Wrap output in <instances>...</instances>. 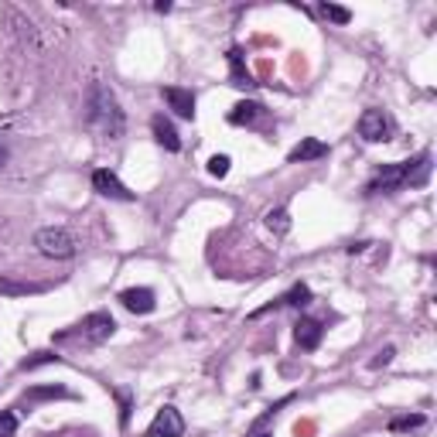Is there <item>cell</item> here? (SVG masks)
<instances>
[{
  "mask_svg": "<svg viewBox=\"0 0 437 437\" xmlns=\"http://www.w3.org/2000/svg\"><path fill=\"white\" fill-rule=\"evenodd\" d=\"M89 126H93L99 137H109V141H116V137H124V109L116 103V96L109 93L103 82H93V89H89Z\"/></svg>",
  "mask_w": 437,
  "mask_h": 437,
  "instance_id": "6da1fadb",
  "label": "cell"
},
{
  "mask_svg": "<svg viewBox=\"0 0 437 437\" xmlns=\"http://www.w3.org/2000/svg\"><path fill=\"white\" fill-rule=\"evenodd\" d=\"M113 331H116L113 314L93 311V314H86V318L79 321L76 331H62V335H59V342H62V338H72V335H82L89 345H99V342H106V338H113Z\"/></svg>",
  "mask_w": 437,
  "mask_h": 437,
  "instance_id": "7a4b0ae2",
  "label": "cell"
},
{
  "mask_svg": "<svg viewBox=\"0 0 437 437\" xmlns=\"http://www.w3.org/2000/svg\"><path fill=\"white\" fill-rule=\"evenodd\" d=\"M34 243H38V250L45 253V256H51V260H69V256L76 253V239L65 233V229H59V226L38 229Z\"/></svg>",
  "mask_w": 437,
  "mask_h": 437,
  "instance_id": "3957f363",
  "label": "cell"
},
{
  "mask_svg": "<svg viewBox=\"0 0 437 437\" xmlns=\"http://www.w3.org/2000/svg\"><path fill=\"white\" fill-rule=\"evenodd\" d=\"M393 134V120L383 113V109H366L359 116V137L369 144H379V141H390Z\"/></svg>",
  "mask_w": 437,
  "mask_h": 437,
  "instance_id": "277c9868",
  "label": "cell"
},
{
  "mask_svg": "<svg viewBox=\"0 0 437 437\" xmlns=\"http://www.w3.org/2000/svg\"><path fill=\"white\" fill-rule=\"evenodd\" d=\"M185 434V421L174 406H161L154 413V421L147 427V437H181Z\"/></svg>",
  "mask_w": 437,
  "mask_h": 437,
  "instance_id": "5b68a950",
  "label": "cell"
},
{
  "mask_svg": "<svg viewBox=\"0 0 437 437\" xmlns=\"http://www.w3.org/2000/svg\"><path fill=\"white\" fill-rule=\"evenodd\" d=\"M406 178H403V164H383L379 171L373 174V181L366 185V195H379V191H396L403 188Z\"/></svg>",
  "mask_w": 437,
  "mask_h": 437,
  "instance_id": "8992f818",
  "label": "cell"
},
{
  "mask_svg": "<svg viewBox=\"0 0 437 437\" xmlns=\"http://www.w3.org/2000/svg\"><path fill=\"white\" fill-rule=\"evenodd\" d=\"M93 188L99 195H106V199H116V202H134V191H130L113 171H106V168H99V171L93 174Z\"/></svg>",
  "mask_w": 437,
  "mask_h": 437,
  "instance_id": "52a82bcc",
  "label": "cell"
},
{
  "mask_svg": "<svg viewBox=\"0 0 437 437\" xmlns=\"http://www.w3.org/2000/svg\"><path fill=\"white\" fill-rule=\"evenodd\" d=\"M120 304H124L126 311H134V314H151L157 308V297H154L151 287H130V291L120 294Z\"/></svg>",
  "mask_w": 437,
  "mask_h": 437,
  "instance_id": "ba28073f",
  "label": "cell"
},
{
  "mask_svg": "<svg viewBox=\"0 0 437 437\" xmlns=\"http://www.w3.org/2000/svg\"><path fill=\"white\" fill-rule=\"evenodd\" d=\"M321 335H325V328L318 325L314 318H301L294 325V342H297V348H304V352H314V348L321 345Z\"/></svg>",
  "mask_w": 437,
  "mask_h": 437,
  "instance_id": "9c48e42d",
  "label": "cell"
},
{
  "mask_svg": "<svg viewBox=\"0 0 437 437\" xmlns=\"http://www.w3.org/2000/svg\"><path fill=\"white\" fill-rule=\"evenodd\" d=\"M151 130H154V141L164 147V151H171V154H178L181 151V141H178V130H174V124L164 116V113H157L154 120H151Z\"/></svg>",
  "mask_w": 437,
  "mask_h": 437,
  "instance_id": "30bf717a",
  "label": "cell"
},
{
  "mask_svg": "<svg viewBox=\"0 0 437 437\" xmlns=\"http://www.w3.org/2000/svg\"><path fill=\"white\" fill-rule=\"evenodd\" d=\"M164 99H168V106H171L181 120H195V96H191V89L168 86V89H164Z\"/></svg>",
  "mask_w": 437,
  "mask_h": 437,
  "instance_id": "8fae6325",
  "label": "cell"
},
{
  "mask_svg": "<svg viewBox=\"0 0 437 437\" xmlns=\"http://www.w3.org/2000/svg\"><path fill=\"white\" fill-rule=\"evenodd\" d=\"M311 301V287L308 283H294L291 291L283 297H277L273 304H266V308H260V311H253V318H260V314H266V311H273V308H283V304H291V308H304Z\"/></svg>",
  "mask_w": 437,
  "mask_h": 437,
  "instance_id": "7c38bea8",
  "label": "cell"
},
{
  "mask_svg": "<svg viewBox=\"0 0 437 437\" xmlns=\"http://www.w3.org/2000/svg\"><path fill=\"white\" fill-rule=\"evenodd\" d=\"M403 178L410 188H421L427 185V178H431V154L423 151L421 157H413V161H403Z\"/></svg>",
  "mask_w": 437,
  "mask_h": 437,
  "instance_id": "4fadbf2b",
  "label": "cell"
},
{
  "mask_svg": "<svg viewBox=\"0 0 437 437\" xmlns=\"http://www.w3.org/2000/svg\"><path fill=\"white\" fill-rule=\"evenodd\" d=\"M325 154H328V144L308 137V141H301L294 151L287 154V161H291V164H304V161H318V157H325Z\"/></svg>",
  "mask_w": 437,
  "mask_h": 437,
  "instance_id": "5bb4252c",
  "label": "cell"
},
{
  "mask_svg": "<svg viewBox=\"0 0 437 437\" xmlns=\"http://www.w3.org/2000/svg\"><path fill=\"white\" fill-rule=\"evenodd\" d=\"M260 113H263V106H260V103H250V99H243V103H236V106L229 109V124H236V126L253 124Z\"/></svg>",
  "mask_w": 437,
  "mask_h": 437,
  "instance_id": "9a60e30c",
  "label": "cell"
},
{
  "mask_svg": "<svg viewBox=\"0 0 437 437\" xmlns=\"http://www.w3.org/2000/svg\"><path fill=\"white\" fill-rule=\"evenodd\" d=\"M229 65H233V86H253V76L246 72V65H243V51L239 48L229 51Z\"/></svg>",
  "mask_w": 437,
  "mask_h": 437,
  "instance_id": "2e32d148",
  "label": "cell"
},
{
  "mask_svg": "<svg viewBox=\"0 0 437 437\" xmlns=\"http://www.w3.org/2000/svg\"><path fill=\"white\" fill-rule=\"evenodd\" d=\"M266 226L273 229V236H287L291 233V212L287 209H270L266 212Z\"/></svg>",
  "mask_w": 437,
  "mask_h": 437,
  "instance_id": "e0dca14e",
  "label": "cell"
},
{
  "mask_svg": "<svg viewBox=\"0 0 437 437\" xmlns=\"http://www.w3.org/2000/svg\"><path fill=\"white\" fill-rule=\"evenodd\" d=\"M65 396H69L65 386H34V390L24 393L28 403H34V400H65Z\"/></svg>",
  "mask_w": 437,
  "mask_h": 437,
  "instance_id": "ac0fdd59",
  "label": "cell"
},
{
  "mask_svg": "<svg viewBox=\"0 0 437 437\" xmlns=\"http://www.w3.org/2000/svg\"><path fill=\"white\" fill-rule=\"evenodd\" d=\"M48 291V283H17V281H0V294H41Z\"/></svg>",
  "mask_w": 437,
  "mask_h": 437,
  "instance_id": "d6986e66",
  "label": "cell"
},
{
  "mask_svg": "<svg viewBox=\"0 0 437 437\" xmlns=\"http://www.w3.org/2000/svg\"><path fill=\"white\" fill-rule=\"evenodd\" d=\"M318 14L325 21H331V24H348L352 21V11H345L338 4H318Z\"/></svg>",
  "mask_w": 437,
  "mask_h": 437,
  "instance_id": "ffe728a7",
  "label": "cell"
},
{
  "mask_svg": "<svg viewBox=\"0 0 437 437\" xmlns=\"http://www.w3.org/2000/svg\"><path fill=\"white\" fill-rule=\"evenodd\" d=\"M413 427H423V413H410V417L390 421V431H413Z\"/></svg>",
  "mask_w": 437,
  "mask_h": 437,
  "instance_id": "44dd1931",
  "label": "cell"
},
{
  "mask_svg": "<svg viewBox=\"0 0 437 437\" xmlns=\"http://www.w3.org/2000/svg\"><path fill=\"white\" fill-rule=\"evenodd\" d=\"M209 174H212V178H226V174H229V157L226 154L209 157Z\"/></svg>",
  "mask_w": 437,
  "mask_h": 437,
  "instance_id": "7402d4cb",
  "label": "cell"
},
{
  "mask_svg": "<svg viewBox=\"0 0 437 437\" xmlns=\"http://www.w3.org/2000/svg\"><path fill=\"white\" fill-rule=\"evenodd\" d=\"M17 431V417L11 410H0V437H14Z\"/></svg>",
  "mask_w": 437,
  "mask_h": 437,
  "instance_id": "603a6c76",
  "label": "cell"
},
{
  "mask_svg": "<svg viewBox=\"0 0 437 437\" xmlns=\"http://www.w3.org/2000/svg\"><path fill=\"white\" fill-rule=\"evenodd\" d=\"M116 400H120V427H126L130 423V393L116 390Z\"/></svg>",
  "mask_w": 437,
  "mask_h": 437,
  "instance_id": "cb8c5ba5",
  "label": "cell"
},
{
  "mask_svg": "<svg viewBox=\"0 0 437 437\" xmlns=\"http://www.w3.org/2000/svg\"><path fill=\"white\" fill-rule=\"evenodd\" d=\"M45 362H59V356H51V352H38L34 359L21 362V369H38V366H45Z\"/></svg>",
  "mask_w": 437,
  "mask_h": 437,
  "instance_id": "d4e9b609",
  "label": "cell"
},
{
  "mask_svg": "<svg viewBox=\"0 0 437 437\" xmlns=\"http://www.w3.org/2000/svg\"><path fill=\"white\" fill-rule=\"evenodd\" d=\"M390 359H393V348H390V345H386V348L379 352V359H376L373 366H376V369H379V366H386V362H390Z\"/></svg>",
  "mask_w": 437,
  "mask_h": 437,
  "instance_id": "484cf974",
  "label": "cell"
},
{
  "mask_svg": "<svg viewBox=\"0 0 437 437\" xmlns=\"http://www.w3.org/2000/svg\"><path fill=\"white\" fill-rule=\"evenodd\" d=\"M311 431H314L311 423H297V427H294V434H297V437H304V434H311Z\"/></svg>",
  "mask_w": 437,
  "mask_h": 437,
  "instance_id": "4316f807",
  "label": "cell"
},
{
  "mask_svg": "<svg viewBox=\"0 0 437 437\" xmlns=\"http://www.w3.org/2000/svg\"><path fill=\"white\" fill-rule=\"evenodd\" d=\"M154 11L157 14H168V11H171V4H168V0H161V4H154Z\"/></svg>",
  "mask_w": 437,
  "mask_h": 437,
  "instance_id": "83f0119b",
  "label": "cell"
},
{
  "mask_svg": "<svg viewBox=\"0 0 437 437\" xmlns=\"http://www.w3.org/2000/svg\"><path fill=\"white\" fill-rule=\"evenodd\" d=\"M4 164H7V147L0 144V168H4Z\"/></svg>",
  "mask_w": 437,
  "mask_h": 437,
  "instance_id": "f1b7e54d",
  "label": "cell"
},
{
  "mask_svg": "<svg viewBox=\"0 0 437 437\" xmlns=\"http://www.w3.org/2000/svg\"><path fill=\"white\" fill-rule=\"evenodd\" d=\"M256 437H273V434H266V431H263V434H256Z\"/></svg>",
  "mask_w": 437,
  "mask_h": 437,
  "instance_id": "f546056e",
  "label": "cell"
}]
</instances>
